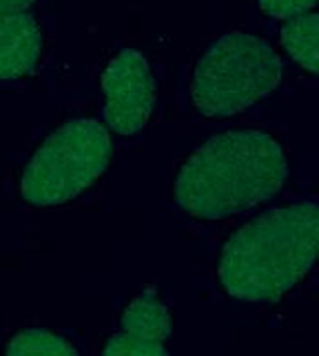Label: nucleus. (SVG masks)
Segmentation results:
<instances>
[{
  "label": "nucleus",
  "mask_w": 319,
  "mask_h": 356,
  "mask_svg": "<svg viewBox=\"0 0 319 356\" xmlns=\"http://www.w3.org/2000/svg\"><path fill=\"white\" fill-rule=\"evenodd\" d=\"M283 76L279 55L263 38L241 31L219 37L197 60L191 99L209 119L239 115L273 93Z\"/></svg>",
  "instance_id": "7ed1b4c3"
},
{
  "label": "nucleus",
  "mask_w": 319,
  "mask_h": 356,
  "mask_svg": "<svg viewBox=\"0 0 319 356\" xmlns=\"http://www.w3.org/2000/svg\"><path fill=\"white\" fill-rule=\"evenodd\" d=\"M111 157V135L98 121H69L49 135L28 161L20 195L38 207L67 204L93 186L107 171Z\"/></svg>",
  "instance_id": "20e7f679"
},
{
  "label": "nucleus",
  "mask_w": 319,
  "mask_h": 356,
  "mask_svg": "<svg viewBox=\"0 0 319 356\" xmlns=\"http://www.w3.org/2000/svg\"><path fill=\"white\" fill-rule=\"evenodd\" d=\"M318 202L271 207L227 240L219 282L235 300L277 302L318 260Z\"/></svg>",
  "instance_id": "f03ea898"
},
{
  "label": "nucleus",
  "mask_w": 319,
  "mask_h": 356,
  "mask_svg": "<svg viewBox=\"0 0 319 356\" xmlns=\"http://www.w3.org/2000/svg\"><path fill=\"white\" fill-rule=\"evenodd\" d=\"M259 8L275 20H291L316 8L318 0H257Z\"/></svg>",
  "instance_id": "9d476101"
},
{
  "label": "nucleus",
  "mask_w": 319,
  "mask_h": 356,
  "mask_svg": "<svg viewBox=\"0 0 319 356\" xmlns=\"http://www.w3.org/2000/svg\"><path fill=\"white\" fill-rule=\"evenodd\" d=\"M171 316L155 286L139 292L121 316V330L109 338L103 356H169Z\"/></svg>",
  "instance_id": "423d86ee"
},
{
  "label": "nucleus",
  "mask_w": 319,
  "mask_h": 356,
  "mask_svg": "<svg viewBox=\"0 0 319 356\" xmlns=\"http://www.w3.org/2000/svg\"><path fill=\"white\" fill-rule=\"evenodd\" d=\"M6 356H78L67 340L44 328H26L10 338Z\"/></svg>",
  "instance_id": "1a4fd4ad"
},
{
  "label": "nucleus",
  "mask_w": 319,
  "mask_h": 356,
  "mask_svg": "<svg viewBox=\"0 0 319 356\" xmlns=\"http://www.w3.org/2000/svg\"><path fill=\"white\" fill-rule=\"evenodd\" d=\"M37 0H0V15H17V13H28V8Z\"/></svg>",
  "instance_id": "9b49d317"
},
{
  "label": "nucleus",
  "mask_w": 319,
  "mask_h": 356,
  "mask_svg": "<svg viewBox=\"0 0 319 356\" xmlns=\"http://www.w3.org/2000/svg\"><path fill=\"white\" fill-rule=\"evenodd\" d=\"M282 44L305 71H319V17L307 13L298 19L285 20L282 26Z\"/></svg>",
  "instance_id": "6e6552de"
},
{
  "label": "nucleus",
  "mask_w": 319,
  "mask_h": 356,
  "mask_svg": "<svg viewBox=\"0 0 319 356\" xmlns=\"http://www.w3.org/2000/svg\"><path fill=\"white\" fill-rule=\"evenodd\" d=\"M42 53V33L31 13L0 15V81L35 71Z\"/></svg>",
  "instance_id": "0eeeda50"
},
{
  "label": "nucleus",
  "mask_w": 319,
  "mask_h": 356,
  "mask_svg": "<svg viewBox=\"0 0 319 356\" xmlns=\"http://www.w3.org/2000/svg\"><path fill=\"white\" fill-rule=\"evenodd\" d=\"M287 177V155L273 135L257 129L219 133L181 168L175 200L191 216L219 222L269 202Z\"/></svg>",
  "instance_id": "f257e3e1"
},
{
  "label": "nucleus",
  "mask_w": 319,
  "mask_h": 356,
  "mask_svg": "<svg viewBox=\"0 0 319 356\" xmlns=\"http://www.w3.org/2000/svg\"><path fill=\"white\" fill-rule=\"evenodd\" d=\"M105 121L117 135H135L149 123L157 105V81L149 60L135 49L113 56L101 76Z\"/></svg>",
  "instance_id": "39448f33"
}]
</instances>
